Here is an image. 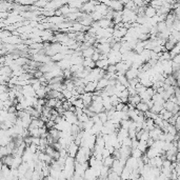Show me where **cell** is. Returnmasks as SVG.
<instances>
[{
	"label": "cell",
	"mask_w": 180,
	"mask_h": 180,
	"mask_svg": "<svg viewBox=\"0 0 180 180\" xmlns=\"http://www.w3.org/2000/svg\"><path fill=\"white\" fill-rule=\"evenodd\" d=\"M106 179H108V180H121V179H120L119 175H117L116 173L112 172V171H110V173H109V175H108V177H106Z\"/></svg>",
	"instance_id": "obj_35"
},
{
	"label": "cell",
	"mask_w": 180,
	"mask_h": 180,
	"mask_svg": "<svg viewBox=\"0 0 180 180\" xmlns=\"http://www.w3.org/2000/svg\"><path fill=\"white\" fill-rule=\"evenodd\" d=\"M144 155L147 157L149 159H152V158H155V157H157V156H161L160 154H159V152L157 151L156 149H154V147H147V150L145 151L144 153Z\"/></svg>",
	"instance_id": "obj_12"
},
{
	"label": "cell",
	"mask_w": 180,
	"mask_h": 180,
	"mask_svg": "<svg viewBox=\"0 0 180 180\" xmlns=\"http://www.w3.org/2000/svg\"><path fill=\"white\" fill-rule=\"evenodd\" d=\"M144 16L147 18H153L154 16H156V10L151 5L144 6Z\"/></svg>",
	"instance_id": "obj_15"
},
{
	"label": "cell",
	"mask_w": 180,
	"mask_h": 180,
	"mask_svg": "<svg viewBox=\"0 0 180 180\" xmlns=\"http://www.w3.org/2000/svg\"><path fill=\"white\" fill-rule=\"evenodd\" d=\"M59 11L61 12V15L62 16H67V15L70 14V6L65 3L64 5H62L60 9H59Z\"/></svg>",
	"instance_id": "obj_31"
},
{
	"label": "cell",
	"mask_w": 180,
	"mask_h": 180,
	"mask_svg": "<svg viewBox=\"0 0 180 180\" xmlns=\"http://www.w3.org/2000/svg\"><path fill=\"white\" fill-rule=\"evenodd\" d=\"M47 2L49 1H45V0H43V1H37V2H34V5H35L36 8L40 9L41 11H43V9L47 6Z\"/></svg>",
	"instance_id": "obj_33"
},
{
	"label": "cell",
	"mask_w": 180,
	"mask_h": 180,
	"mask_svg": "<svg viewBox=\"0 0 180 180\" xmlns=\"http://www.w3.org/2000/svg\"><path fill=\"white\" fill-rule=\"evenodd\" d=\"M94 52H95V47H90L81 52V56H82L83 58H91V57L93 56V54H94Z\"/></svg>",
	"instance_id": "obj_18"
},
{
	"label": "cell",
	"mask_w": 180,
	"mask_h": 180,
	"mask_svg": "<svg viewBox=\"0 0 180 180\" xmlns=\"http://www.w3.org/2000/svg\"><path fill=\"white\" fill-rule=\"evenodd\" d=\"M22 163L21 156H17V155H13V163L10 168H18L19 165Z\"/></svg>",
	"instance_id": "obj_17"
},
{
	"label": "cell",
	"mask_w": 180,
	"mask_h": 180,
	"mask_svg": "<svg viewBox=\"0 0 180 180\" xmlns=\"http://www.w3.org/2000/svg\"><path fill=\"white\" fill-rule=\"evenodd\" d=\"M179 51H180V44L178 42L174 45V47H173L170 52H168V53H170V56H171V60H172V58H174L176 55H179Z\"/></svg>",
	"instance_id": "obj_21"
},
{
	"label": "cell",
	"mask_w": 180,
	"mask_h": 180,
	"mask_svg": "<svg viewBox=\"0 0 180 180\" xmlns=\"http://www.w3.org/2000/svg\"><path fill=\"white\" fill-rule=\"evenodd\" d=\"M109 156H112V155L110 154V152H109L108 150L104 147V149L102 150V159L106 158V157H109Z\"/></svg>",
	"instance_id": "obj_48"
},
{
	"label": "cell",
	"mask_w": 180,
	"mask_h": 180,
	"mask_svg": "<svg viewBox=\"0 0 180 180\" xmlns=\"http://www.w3.org/2000/svg\"><path fill=\"white\" fill-rule=\"evenodd\" d=\"M135 109L136 110H138L139 112H141V113H145V112H147L150 110L149 106H147V103H145V102H142V101L139 102L137 106H135Z\"/></svg>",
	"instance_id": "obj_22"
},
{
	"label": "cell",
	"mask_w": 180,
	"mask_h": 180,
	"mask_svg": "<svg viewBox=\"0 0 180 180\" xmlns=\"http://www.w3.org/2000/svg\"><path fill=\"white\" fill-rule=\"evenodd\" d=\"M13 3L6 1H1L0 2V13H10V11H12Z\"/></svg>",
	"instance_id": "obj_11"
},
{
	"label": "cell",
	"mask_w": 180,
	"mask_h": 180,
	"mask_svg": "<svg viewBox=\"0 0 180 180\" xmlns=\"http://www.w3.org/2000/svg\"><path fill=\"white\" fill-rule=\"evenodd\" d=\"M64 59V55H62L61 53H57L56 55H54L53 57H51V61H53V62H59V61L63 60Z\"/></svg>",
	"instance_id": "obj_30"
},
{
	"label": "cell",
	"mask_w": 180,
	"mask_h": 180,
	"mask_svg": "<svg viewBox=\"0 0 180 180\" xmlns=\"http://www.w3.org/2000/svg\"><path fill=\"white\" fill-rule=\"evenodd\" d=\"M161 134H162V131H161V130L159 129L158 126H156V125H155L154 129L151 130V131H149V136H150V138L153 139L154 141L158 140L159 136H160Z\"/></svg>",
	"instance_id": "obj_8"
},
{
	"label": "cell",
	"mask_w": 180,
	"mask_h": 180,
	"mask_svg": "<svg viewBox=\"0 0 180 180\" xmlns=\"http://www.w3.org/2000/svg\"><path fill=\"white\" fill-rule=\"evenodd\" d=\"M124 106H125L124 103L120 102V103H118L117 106H115V110L117 111V112H122V110H123V108H124Z\"/></svg>",
	"instance_id": "obj_47"
},
{
	"label": "cell",
	"mask_w": 180,
	"mask_h": 180,
	"mask_svg": "<svg viewBox=\"0 0 180 180\" xmlns=\"http://www.w3.org/2000/svg\"><path fill=\"white\" fill-rule=\"evenodd\" d=\"M73 106H74V108H76V109H81V110H82V109L84 108L82 100H81V99H77L76 101L73 103Z\"/></svg>",
	"instance_id": "obj_38"
},
{
	"label": "cell",
	"mask_w": 180,
	"mask_h": 180,
	"mask_svg": "<svg viewBox=\"0 0 180 180\" xmlns=\"http://www.w3.org/2000/svg\"><path fill=\"white\" fill-rule=\"evenodd\" d=\"M137 19V15L133 11L123 9L122 10V23H134Z\"/></svg>",
	"instance_id": "obj_1"
},
{
	"label": "cell",
	"mask_w": 180,
	"mask_h": 180,
	"mask_svg": "<svg viewBox=\"0 0 180 180\" xmlns=\"http://www.w3.org/2000/svg\"><path fill=\"white\" fill-rule=\"evenodd\" d=\"M100 2L98 1H90V2H84L82 8L80 9V12L84 13V14L90 15L91 13H93L95 11V5L99 4Z\"/></svg>",
	"instance_id": "obj_2"
},
{
	"label": "cell",
	"mask_w": 180,
	"mask_h": 180,
	"mask_svg": "<svg viewBox=\"0 0 180 180\" xmlns=\"http://www.w3.org/2000/svg\"><path fill=\"white\" fill-rule=\"evenodd\" d=\"M16 3L20 4V5L22 6H31L34 4V1H32V0H29V1H23V0H20V1H17Z\"/></svg>",
	"instance_id": "obj_39"
},
{
	"label": "cell",
	"mask_w": 180,
	"mask_h": 180,
	"mask_svg": "<svg viewBox=\"0 0 180 180\" xmlns=\"http://www.w3.org/2000/svg\"><path fill=\"white\" fill-rule=\"evenodd\" d=\"M84 1H69L67 2V4L70 6V8H74V9H77V10L80 11V9L82 8Z\"/></svg>",
	"instance_id": "obj_19"
},
{
	"label": "cell",
	"mask_w": 180,
	"mask_h": 180,
	"mask_svg": "<svg viewBox=\"0 0 180 180\" xmlns=\"http://www.w3.org/2000/svg\"><path fill=\"white\" fill-rule=\"evenodd\" d=\"M138 74H139V70L130 68V69L126 71V73L124 74V76H125V78L127 79V81H130V80H133V79L137 78Z\"/></svg>",
	"instance_id": "obj_7"
},
{
	"label": "cell",
	"mask_w": 180,
	"mask_h": 180,
	"mask_svg": "<svg viewBox=\"0 0 180 180\" xmlns=\"http://www.w3.org/2000/svg\"><path fill=\"white\" fill-rule=\"evenodd\" d=\"M63 118H64V120L67 122H69V123L72 125V124H76L77 122H78V118H77V116L75 115L74 112H71V111H65L64 113H63Z\"/></svg>",
	"instance_id": "obj_3"
},
{
	"label": "cell",
	"mask_w": 180,
	"mask_h": 180,
	"mask_svg": "<svg viewBox=\"0 0 180 180\" xmlns=\"http://www.w3.org/2000/svg\"><path fill=\"white\" fill-rule=\"evenodd\" d=\"M137 150H139L142 154H144L145 151L147 150V144L144 141H138V145H137Z\"/></svg>",
	"instance_id": "obj_28"
},
{
	"label": "cell",
	"mask_w": 180,
	"mask_h": 180,
	"mask_svg": "<svg viewBox=\"0 0 180 180\" xmlns=\"http://www.w3.org/2000/svg\"><path fill=\"white\" fill-rule=\"evenodd\" d=\"M92 96H93L92 93H83L82 95H80L79 99L82 100L84 108H88V106L92 104V101H93V100H92Z\"/></svg>",
	"instance_id": "obj_5"
},
{
	"label": "cell",
	"mask_w": 180,
	"mask_h": 180,
	"mask_svg": "<svg viewBox=\"0 0 180 180\" xmlns=\"http://www.w3.org/2000/svg\"><path fill=\"white\" fill-rule=\"evenodd\" d=\"M99 58H100V54L97 52V50L95 49V52H94V54H93V56L91 57V59H92L94 62H96L97 60H99Z\"/></svg>",
	"instance_id": "obj_44"
},
{
	"label": "cell",
	"mask_w": 180,
	"mask_h": 180,
	"mask_svg": "<svg viewBox=\"0 0 180 180\" xmlns=\"http://www.w3.org/2000/svg\"><path fill=\"white\" fill-rule=\"evenodd\" d=\"M2 166H3V162H2V159L0 158V172H1V170H2Z\"/></svg>",
	"instance_id": "obj_53"
},
{
	"label": "cell",
	"mask_w": 180,
	"mask_h": 180,
	"mask_svg": "<svg viewBox=\"0 0 180 180\" xmlns=\"http://www.w3.org/2000/svg\"><path fill=\"white\" fill-rule=\"evenodd\" d=\"M65 150H67L68 156H69V157H72V158H74V159H75V156H76L77 152H78L79 147L76 144V143L72 142V143H71V144H70L69 147H68Z\"/></svg>",
	"instance_id": "obj_6"
},
{
	"label": "cell",
	"mask_w": 180,
	"mask_h": 180,
	"mask_svg": "<svg viewBox=\"0 0 180 180\" xmlns=\"http://www.w3.org/2000/svg\"><path fill=\"white\" fill-rule=\"evenodd\" d=\"M166 133L168 134H170V135H172V136H175V135H177L178 134V132H177V130L175 129V126L174 125H168V127L166 129Z\"/></svg>",
	"instance_id": "obj_34"
},
{
	"label": "cell",
	"mask_w": 180,
	"mask_h": 180,
	"mask_svg": "<svg viewBox=\"0 0 180 180\" xmlns=\"http://www.w3.org/2000/svg\"><path fill=\"white\" fill-rule=\"evenodd\" d=\"M82 67L84 68V69L93 70V69H95V68H96V64H95V62L91 58H83Z\"/></svg>",
	"instance_id": "obj_14"
},
{
	"label": "cell",
	"mask_w": 180,
	"mask_h": 180,
	"mask_svg": "<svg viewBox=\"0 0 180 180\" xmlns=\"http://www.w3.org/2000/svg\"><path fill=\"white\" fill-rule=\"evenodd\" d=\"M131 144H132V139L130 137H126L125 139H123L121 142V145L122 147H131Z\"/></svg>",
	"instance_id": "obj_40"
},
{
	"label": "cell",
	"mask_w": 180,
	"mask_h": 180,
	"mask_svg": "<svg viewBox=\"0 0 180 180\" xmlns=\"http://www.w3.org/2000/svg\"><path fill=\"white\" fill-rule=\"evenodd\" d=\"M88 120H90V118H88V116H86L84 113H82V114H81V115L78 117V121L81 122V123H84V122H86Z\"/></svg>",
	"instance_id": "obj_41"
},
{
	"label": "cell",
	"mask_w": 180,
	"mask_h": 180,
	"mask_svg": "<svg viewBox=\"0 0 180 180\" xmlns=\"http://www.w3.org/2000/svg\"><path fill=\"white\" fill-rule=\"evenodd\" d=\"M45 97H47V92H45L44 88L41 86V88L36 92V98H37V99H44Z\"/></svg>",
	"instance_id": "obj_26"
},
{
	"label": "cell",
	"mask_w": 180,
	"mask_h": 180,
	"mask_svg": "<svg viewBox=\"0 0 180 180\" xmlns=\"http://www.w3.org/2000/svg\"><path fill=\"white\" fill-rule=\"evenodd\" d=\"M106 72H109V73H113V74H116V68H115V65H109L108 69H106Z\"/></svg>",
	"instance_id": "obj_50"
},
{
	"label": "cell",
	"mask_w": 180,
	"mask_h": 180,
	"mask_svg": "<svg viewBox=\"0 0 180 180\" xmlns=\"http://www.w3.org/2000/svg\"><path fill=\"white\" fill-rule=\"evenodd\" d=\"M43 180H56V179H54L53 177H51L49 175V176H47V177H44V178H43Z\"/></svg>",
	"instance_id": "obj_52"
},
{
	"label": "cell",
	"mask_w": 180,
	"mask_h": 180,
	"mask_svg": "<svg viewBox=\"0 0 180 180\" xmlns=\"http://www.w3.org/2000/svg\"><path fill=\"white\" fill-rule=\"evenodd\" d=\"M114 160H115V159H114L113 156H109V157H106V158L102 159V164H103L104 166H106V168H111V166H112V164H113Z\"/></svg>",
	"instance_id": "obj_24"
},
{
	"label": "cell",
	"mask_w": 180,
	"mask_h": 180,
	"mask_svg": "<svg viewBox=\"0 0 180 180\" xmlns=\"http://www.w3.org/2000/svg\"><path fill=\"white\" fill-rule=\"evenodd\" d=\"M97 82H88L84 85V93H94L96 91Z\"/></svg>",
	"instance_id": "obj_16"
},
{
	"label": "cell",
	"mask_w": 180,
	"mask_h": 180,
	"mask_svg": "<svg viewBox=\"0 0 180 180\" xmlns=\"http://www.w3.org/2000/svg\"><path fill=\"white\" fill-rule=\"evenodd\" d=\"M8 155V152H6V147H0V158H3Z\"/></svg>",
	"instance_id": "obj_43"
},
{
	"label": "cell",
	"mask_w": 180,
	"mask_h": 180,
	"mask_svg": "<svg viewBox=\"0 0 180 180\" xmlns=\"http://www.w3.org/2000/svg\"><path fill=\"white\" fill-rule=\"evenodd\" d=\"M118 151H119V154H120V158L125 159V160H126V159L131 156L132 149L131 147H121L119 150H118Z\"/></svg>",
	"instance_id": "obj_10"
},
{
	"label": "cell",
	"mask_w": 180,
	"mask_h": 180,
	"mask_svg": "<svg viewBox=\"0 0 180 180\" xmlns=\"http://www.w3.org/2000/svg\"><path fill=\"white\" fill-rule=\"evenodd\" d=\"M47 133H49V135L54 139V141H55V142L59 139V131H57L55 127H53V129H50Z\"/></svg>",
	"instance_id": "obj_25"
},
{
	"label": "cell",
	"mask_w": 180,
	"mask_h": 180,
	"mask_svg": "<svg viewBox=\"0 0 180 180\" xmlns=\"http://www.w3.org/2000/svg\"><path fill=\"white\" fill-rule=\"evenodd\" d=\"M132 120H121L120 121V127L121 129H124V130H129L130 127V124H131Z\"/></svg>",
	"instance_id": "obj_37"
},
{
	"label": "cell",
	"mask_w": 180,
	"mask_h": 180,
	"mask_svg": "<svg viewBox=\"0 0 180 180\" xmlns=\"http://www.w3.org/2000/svg\"><path fill=\"white\" fill-rule=\"evenodd\" d=\"M61 94H62L63 98H64L65 100H69L71 97H72V93L70 92V91L68 90H63L62 92H61Z\"/></svg>",
	"instance_id": "obj_42"
},
{
	"label": "cell",
	"mask_w": 180,
	"mask_h": 180,
	"mask_svg": "<svg viewBox=\"0 0 180 180\" xmlns=\"http://www.w3.org/2000/svg\"><path fill=\"white\" fill-rule=\"evenodd\" d=\"M142 153H141L139 150L137 149H135V150H132V152H131V156L132 157H134V158H136V159H139V158H141L142 157Z\"/></svg>",
	"instance_id": "obj_36"
},
{
	"label": "cell",
	"mask_w": 180,
	"mask_h": 180,
	"mask_svg": "<svg viewBox=\"0 0 180 180\" xmlns=\"http://www.w3.org/2000/svg\"><path fill=\"white\" fill-rule=\"evenodd\" d=\"M156 28H157V31H158V33H162V32H164L165 29H168L164 21L158 22V23H157V26H156Z\"/></svg>",
	"instance_id": "obj_32"
},
{
	"label": "cell",
	"mask_w": 180,
	"mask_h": 180,
	"mask_svg": "<svg viewBox=\"0 0 180 180\" xmlns=\"http://www.w3.org/2000/svg\"><path fill=\"white\" fill-rule=\"evenodd\" d=\"M97 116L99 117V120H100V122H101L102 124L106 123V122L109 120L108 115H106V111H104V112H101V113H99V114H97Z\"/></svg>",
	"instance_id": "obj_29"
},
{
	"label": "cell",
	"mask_w": 180,
	"mask_h": 180,
	"mask_svg": "<svg viewBox=\"0 0 180 180\" xmlns=\"http://www.w3.org/2000/svg\"><path fill=\"white\" fill-rule=\"evenodd\" d=\"M2 162H3V164L11 168V165H12V163H13V155H6L5 157H3V158H2Z\"/></svg>",
	"instance_id": "obj_27"
},
{
	"label": "cell",
	"mask_w": 180,
	"mask_h": 180,
	"mask_svg": "<svg viewBox=\"0 0 180 180\" xmlns=\"http://www.w3.org/2000/svg\"><path fill=\"white\" fill-rule=\"evenodd\" d=\"M141 101L140 97H139V95H134V96H129V103L132 104V106H136L139 102Z\"/></svg>",
	"instance_id": "obj_23"
},
{
	"label": "cell",
	"mask_w": 180,
	"mask_h": 180,
	"mask_svg": "<svg viewBox=\"0 0 180 180\" xmlns=\"http://www.w3.org/2000/svg\"><path fill=\"white\" fill-rule=\"evenodd\" d=\"M95 64H96L97 69L106 71V69H108V67H109V61H108V59H99V60H97L96 62H95Z\"/></svg>",
	"instance_id": "obj_13"
},
{
	"label": "cell",
	"mask_w": 180,
	"mask_h": 180,
	"mask_svg": "<svg viewBox=\"0 0 180 180\" xmlns=\"http://www.w3.org/2000/svg\"><path fill=\"white\" fill-rule=\"evenodd\" d=\"M54 125H55V122L53 121V120H50L49 119V121L47 122H45V127H47V129H53L54 127Z\"/></svg>",
	"instance_id": "obj_46"
},
{
	"label": "cell",
	"mask_w": 180,
	"mask_h": 180,
	"mask_svg": "<svg viewBox=\"0 0 180 180\" xmlns=\"http://www.w3.org/2000/svg\"><path fill=\"white\" fill-rule=\"evenodd\" d=\"M8 91H9V88H8V86H6V84H0V94L8 92Z\"/></svg>",
	"instance_id": "obj_49"
},
{
	"label": "cell",
	"mask_w": 180,
	"mask_h": 180,
	"mask_svg": "<svg viewBox=\"0 0 180 180\" xmlns=\"http://www.w3.org/2000/svg\"><path fill=\"white\" fill-rule=\"evenodd\" d=\"M172 62L173 63H176V64H180V56L176 55L174 58H172Z\"/></svg>",
	"instance_id": "obj_51"
},
{
	"label": "cell",
	"mask_w": 180,
	"mask_h": 180,
	"mask_svg": "<svg viewBox=\"0 0 180 180\" xmlns=\"http://www.w3.org/2000/svg\"><path fill=\"white\" fill-rule=\"evenodd\" d=\"M111 168H106V166L102 165V168H100V173H99V178L101 179H106L108 177L109 173H110Z\"/></svg>",
	"instance_id": "obj_20"
},
{
	"label": "cell",
	"mask_w": 180,
	"mask_h": 180,
	"mask_svg": "<svg viewBox=\"0 0 180 180\" xmlns=\"http://www.w3.org/2000/svg\"><path fill=\"white\" fill-rule=\"evenodd\" d=\"M116 68V75H124L126 71L130 69V67L124 62V61H120L115 65Z\"/></svg>",
	"instance_id": "obj_4"
},
{
	"label": "cell",
	"mask_w": 180,
	"mask_h": 180,
	"mask_svg": "<svg viewBox=\"0 0 180 180\" xmlns=\"http://www.w3.org/2000/svg\"><path fill=\"white\" fill-rule=\"evenodd\" d=\"M6 100H9V94H8V92L0 94V101L3 102V101H6Z\"/></svg>",
	"instance_id": "obj_45"
},
{
	"label": "cell",
	"mask_w": 180,
	"mask_h": 180,
	"mask_svg": "<svg viewBox=\"0 0 180 180\" xmlns=\"http://www.w3.org/2000/svg\"><path fill=\"white\" fill-rule=\"evenodd\" d=\"M97 24L100 29H108V28H114V23L111 20H108L106 18H102L99 21H97Z\"/></svg>",
	"instance_id": "obj_9"
}]
</instances>
